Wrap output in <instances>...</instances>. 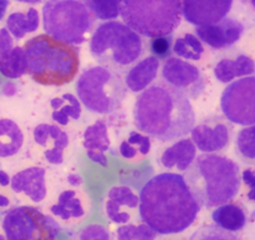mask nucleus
Masks as SVG:
<instances>
[{"label": "nucleus", "instance_id": "nucleus-22", "mask_svg": "<svg viewBox=\"0 0 255 240\" xmlns=\"http://www.w3.org/2000/svg\"><path fill=\"white\" fill-rule=\"evenodd\" d=\"M255 72V62L248 55L239 54L236 57L223 56L213 65V74L222 84H229L237 77L252 76Z\"/></svg>", "mask_w": 255, "mask_h": 240}, {"label": "nucleus", "instance_id": "nucleus-44", "mask_svg": "<svg viewBox=\"0 0 255 240\" xmlns=\"http://www.w3.org/2000/svg\"><path fill=\"white\" fill-rule=\"evenodd\" d=\"M251 5L253 6V9L255 10V0H251Z\"/></svg>", "mask_w": 255, "mask_h": 240}, {"label": "nucleus", "instance_id": "nucleus-11", "mask_svg": "<svg viewBox=\"0 0 255 240\" xmlns=\"http://www.w3.org/2000/svg\"><path fill=\"white\" fill-rule=\"evenodd\" d=\"M221 109L227 121L239 126L255 124V76L231 82L222 92Z\"/></svg>", "mask_w": 255, "mask_h": 240}, {"label": "nucleus", "instance_id": "nucleus-5", "mask_svg": "<svg viewBox=\"0 0 255 240\" xmlns=\"http://www.w3.org/2000/svg\"><path fill=\"white\" fill-rule=\"evenodd\" d=\"M146 50L139 34L121 21H105L95 29L90 40V54L100 66L125 75L142 59Z\"/></svg>", "mask_w": 255, "mask_h": 240}, {"label": "nucleus", "instance_id": "nucleus-39", "mask_svg": "<svg viewBox=\"0 0 255 240\" xmlns=\"http://www.w3.org/2000/svg\"><path fill=\"white\" fill-rule=\"evenodd\" d=\"M17 92V85L14 84L11 81L5 82L1 86V94L6 97H12L15 96V94Z\"/></svg>", "mask_w": 255, "mask_h": 240}, {"label": "nucleus", "instance_id": "nucleus-2", "mask_svg": "<svg viewBox=\"0 0 255 240\" xmlns=\"http://www.w3.org/2000/svg\"><path fill=\"white\" fill-rule=\"evenodd\" d=\"M133 120L139 132L157 141L171 142L191 133L196 112L186 95L157 79L137 96Z\"/></svg>", "mask_w": 255, "mask_h": 240}, {"label": "nucleus", "instance_id": "nucleus-32", "mask_svg": "<svg viewBox=\"0 0 255 240\" xmlns=\"http://www.w3.org/2000/svg\"><path fill=\"white\" fill-rule=\"evenodd\" d=\"M236 149L239 156L246 161H255V124L238 132Z\"/></svg>", "mask_w": 255, "mask_h": 240}, {"label": "nucleus", "instance_id": "nucleus-14", "mask_svg": "<svg viewBox=\"0 0 255 240\" xmlns=\"http://www.w3.org/2000/svg\"><path fill=\"white\" fill-rule=\"evenodd\" d=\"M46 208L59 224L76 226L84 222L90 214L91 201L82 189L67 187L52 199Z\"/></svg>", "mask_w": 255, "mask_h": 240}, {"label": "nucleus", "instance_id": "nucleus-26", "mask_svg": "<svg viewBox=\"0 0 255 240\" xmlns=\"http://www.w3.org/2000/svg\"><path fill=\"white\" fill-rule=\"evenodd\" d=\"M151 137L139 131H131L119 146V154L127 161H141L151 152Z\"/></svg>", "mask_w": 255, "mask_h": 240}, {"label": "nucleus", "instance_id": "nucleus-7", "mask_svg": "<svg viewBox=\"0 0 255 240\" xmlns=\"http://www.w3.org/2000/svg\"><path fill=\"white\" fill-rule=\"evenodd\" d=\"M75 89L82 106L96 115H110L117 111L127 95L122 75L100 65L82 70Z\"/></svg>", "mask_w": 255, "mask_h": 240}, {"label": "nucleus", "instance_id": "nucleus-13", "mask_svg": "<svg viewBox=\"0 0 255 240\" xmlns=\"http://www.w3.org/2000/svg\"><path fill=\"white\" fill-rule=\"evenodd\" d=\"M10 186L15 201L25 203L22 206L42 203L49 194L46 168L39 164L22 167L10 176Z\"/></svg>", "mask_w": 255, "mask_h": 240}, {"label": "nucleus", "instance_id": "nucleus-21", "mask_svg": "<svg viewBox=\"0 0 255 240\" xmlns=\"http://www.w3.org/2000/svg\"><path fill=\"white\" fill-rule=\"evenodd\" d=\"M161 62L153 55L142 57L125 74V85L131 92H142L157 80Z\"/></svg>", "mask_w": 255, "mask_h": 240}, {"label": "nucleus", "instance_id": "nucleus-4", "mask_svg": "<svg viewBox=\"0 0 255 240\" xmlns=\"http://www.w3.org/2000/svg\"><path fill=\"white\" fill-rule=\"evenodd\" d=\"M27 74L44 86L70 84L80 69L79 50L46 34L37 35L24 45Z\"/></svg>", "mask_w": 255, "mask_h": 240}, {"label": "nucleus", "instance_id": "nucleus-16", "mask_svg": "<svg viewBox=\"0 0 255 240\" xmlns=\"http://www.w3.org/2000/svg\"><path fill=\"white\" fill-rule=\"evenodd\" d=\"M105 214L115 224H129L139 217V196L128 186H115L107 192Z\"/></svg>", "mask_w": 255, "mask_h": 240}, {"label": "nucleus", "instance_id": "nucleus-28", "mask_svg": "<svg viewBox=\"0 0 255 240\" xmlns=\"http://www.w3.org/2000/svg\"><path fill=\"white\" fill-rule=\"evenodd\" d=\"M27 72L24 47L14 46L0 56V74L9 80H17Z\"/></svg>", "mask_w": 255, "mask_h": 240}, {"label": "nucleus", "instance_id": "nucleus-10", "mask_svg": "<svg viewBox=\"0 0 255 240\" xmlns=\"http://www.w3.org/2000/svg\"><path fill=\"white\" fill-rule=\"evenodd\" d=\"M70 149V136L57 124L40 123L34 127L27 153L39 166H61Z\"/></svg>", "mask_w": 255, "mask_h": 240}, {"label": "nucleus", "instance_id": "nucleus-35", "mask_svg": "<svg viewBox=\"0 0 255 240\" xmlns=\"http://www.w3.org/2000/svg\"><path fill=\"white\" fill-rule=\"evenodd\" d=\"M172 46L173 45H172L171 35L153 37L151 44H149V49H151L152 54L158 60H167L168 57H171Z\"/></svg>", "mask_w": 255, "mask_h": 240}, {"label": "nucleus", "instance_id": "nucleus-29", "mask_svg": "<svg viewBox=\"0 0 255 240\" xmlns=\"http://www.w3.org/2000/svg\"><path fill=\"white\" fill-rule=\"evenodd\" d=\"M172 51L177 57L186 61H201L206 54L203 42L191 32H186L177 37L172 46Z\"/></svg>", "mask_w": 255, "mask_h": 240}, {"label": "nucleus", "instance_id": "nucleus-34", "mask_svg": "<svg viewBox=\"0 0 255 240\" xmlns=\"http://www.w3.org/2000/svg\"><path fill=\"white\" fill-rule=\"evenodd\" d=\"M69 240H111V234L106 227L91 224L76 232Z\"/></svg>", "mask_w": 255, "mask_h": 240}, {"label": "nucleus", "instance_id": "nucleus-23", "mask_svg": "<svg viewBox=\"0 0 255 240\" xmlns=\"http://www.w3.org/2000/svg\"><path fill=\"white\" fill-rule=\"evenodd\" d=\"M50 115L55 124L67 127L82 116V105L75 95L62 94L50 100Z\"/></svg>", "mask_w": 255, "mask_h": 240}, {"label": "nucleus", "instance_id": "nucleus-1", "mask_svg": "<svg viewBox=\"0 0 255 240\" xmlns=\"http://www.w3.org/2000/svg\"><path fill=\"white\" fill-rule=\"evenodd\" d=\"M138 196L139 219L159 236L182 233L201 212L188 184L178 173L167 172L152 177Z\"/></svg>", "mask_w": 255, "mask_h": 240}, {"label": "nucleus", "instance_id": "nucleus-27", "mask_svg": "<svg viewBox=\"0 0 255 240\" xmlns=\"http://www.w3.org/2000/svg\"><path fill=\"white\" fill-rule=\"evenodd\" d=\"M212 219L217 227L232 233L241 231L247 222L243 209L233 203H226L217 207L212 213Z\"/></svg>", "mask_w": 255, "mask_h": 240}, {"label": "nucleus", "instance_id": "nucleus-19", "mask_svg": "<svg viewBox=\"0 0 255 240\" xmlns=\"http://www.w3.org/2000/svg\"><path fill=\"white\" fill-rule=\"evenodd\" d=\"M109 124L106 120H97L86 127L82 134V146L86 151L87 157L101 167H107L106 152L110 149Z\"/></svg>", "mask_w": 255, "mask_h": 240}, {"label": "nucleus", "instance_id": "nucleus-38", "mask_svg": "<svg viewBox=\"0 0 255 240\" xmlns=\"http://www.w3.org/2000/svg\"><path fill=\"white\" fill-rule=\"evenodd\" d=\"M242 181L244 182L247 187H249V191H255V171L252 168H247L241 174Z\"/></svg>", "mask_w": 255, "mask_h": 240}, {"label": "nucleus", "instance_id": "nucleus-41", "mask_svg": "<svg viewBox=\"0 0 255 240\" xmlns=\"http://www.w3.org/2000/svg\"><path fill=\"white\" fill-rule=\"evenodd\" d=\"M9 5H10V0H0V20L5 16Z\"/></svg>", "mask_w": 255, "mask_h": 240}, {"label": "nucleus", "instance_id": "nucleus-30", "mask_svg": "<svg viewBox=\"0 0 255 240\" xmlns=\"http://www.w3.org/2000/svg\"><path fill=\"white\" fill-rule=\"evenodd\" d=\"M95 19L111 21L120 16L121 0H82Z\"/></svg>", "mask_w": 255, "mask_h": 240}, {"label": "nucleus", "instance_id": "nucleus-36", "mask_svg": "<svg viewBox=\"0 0 255 240\" xmlns=\"http://www.w3.org/2000/svg\"><path fill=\"white\" fill-rule=\"evenodd\" d=\"M15 198L10 186V176L7 172L0 169V211L10 209Z\"/></svg>", "mask_w": 255, "mask_h": 240}, {"label": "nucleus", "instance_id": "nucleus-6", "mask_svg": "<svg viewBox=\"0 0 255 240\" xmlns=\"http://www.w3.org/2000/svg\"><path fill=\"white\" fill-rule=\"evenodd\" d=\"M120 15L141 36H167L181 25L182 0H121Z\"/></svg>", "mask_w": 255, "mask_h": 240}, {"label": "nucleus", "instance_id": "nucleus-31", "mask_svg": "<svg viewBox=\"0 0 255 240\" xmlns=\"http://www.w3.org/2000/svg\"><path fill=\"white\" fill-rule=\"evenodd\" d=\"M116 240H159V234L144 223H129L117 229Z\"/></svg>", "mask_w": 255, "mask_h": 240}, {"label": "nucleus", "instance_id": "nucleus-15", "mask_svg": "<svg viewBox=\"0 0 255 240\" xmlns=\"http://www.w3.org/2000/svg\"><path fill=\"white\" fill-rule=\"evenodd\" d=\"M231 124L223 117L211 116L198 124H194L191 131V139L202 153H218L224 151L231 143Z\"/></svg>", "mask_w": 255, "mask_h": 240}, {"label": "nucleus", "instance_id": "nucleus-12", "mask_svg": "<svg viewBox=\"0 0 255 240\" xmlns=\"http://www.w3.org/2000/svg\"><path fill=\"white\" fill-rule=\"evenodd\" d=\"M161 80L186 95L198 99L206 89V79L199 67L179 57H168L161 67Z\"/></svg>", "mask_w": 255, "mask_h": 240}, {"label": "nucleus", "instance_id": "nucleus-25", "mask_svg": "<svg viewBox=\"0 0 255 240\" xmlns=\"http://www.w3.org/2000/svg\"><path fill=\"white\" fill-rule=\"evenodd\" d=\"M39 25L40 15L35 7H29L25 11L10 12L5 21V27L16 40H21L25 35L36 31Z\"/></svg>", "mask_w": 255, "mask_h": 240}, {"label": "nucleus", "instance_id": "nucleus-17", "mask_svg": "<svg viewBox=\"0 0 255 240\" xmlns=\"http://www.w3.org/2000/svg\"><path fill=\"white\" fill-rule=\"evenodd\" d=\"M233 0H182V15L196 26L217 24L231 11Z\"/></svg>", "mask_w": 255, "mask_h": 240}, {"label": "nucleus", "instance_id": "nucleus-9", "mask_svg": "<svg viewBox=\"0 0 255 240\" xmlns=\"http://www.w3.org/2000/svg\"><path fill=\"white\" fill-rule=\"evenodd\" d=\"M6 240H56L60 224L34 206L7 209L1 221Z\"/></svg>", "mask_w": 255, "mask_h": 240}, {"label": "nucleus", "instance_id": "nucleus-20", "mask_svg": "<svg viewBox=\"0 0 255 240\" xmlns=\"http://www.w3.org/2000/svg\"><path fill=\"white\" fill-rule=\"evenodd\" d=\"M197 157V147L191 138H179L158 156V163L167 171L186 172Z\"/></svg>", "mask_w": 255, "mask_h": 240}, {"label": "nucleus", "instance_id": "nucleus-24", "mask_svg": "<svg viewBox=\"0 0 255 240\" xmlns=\"http://www.w3.org/2000/svg\"><path fill=\"white\" fill-rule=\"evenodd\" d=\"M25 143L21 127L11 119H0V159L7 161L20 153Z\"/></svg>", "mask_w": 255, "mask_h": 240}, {"label": "nucleus", "instance_id": "nucleus-42", "mask_svg": "<svg viewBox=\"0 0 255 240\" xmlns=\"http://www.w3.org/2000/svg\"><path fill=\"white\" fill-rule=\"evenodd\" d=\"M16 1L24 2V4L34 5V4H40V2H42V1H46V0H16Z\"/></svg>", "mask_w": 255, "mask_h": 240}, {"label": "nucleus", "instance_id": "nucleus-3", "mask_svg": "<svg viewBox=\"0 0 255 240\" xmlns=\"http://www.w3.org/2000/svg\"><path fill=\"white\" fill-rule=\"evenodd\" d=\"M199 206L214 208L228 203L241 189V168L233 159L218 153H202L184 172Z\"/></svg>", "mask_w": 255, "mask_h": 240}, {"label": "nucleus", "instance_id": "nucleus-40", "mask_svg": "<svg viewBox=\"0 0 255 240\" xmlns=\"http://www.w3.org/2000/svg\"><path fill=\"white\" fill-rule=\"evenodd\" d=\"M66 182L70 187H76V188H80V186H82V183H84V181H82V177L77 173L67 174Z\"/></svg>", "mask_w": 255, "mask_h": 240}, {"label": "nucleus", "instance_id": "nucleus-8", "mask_svg": "<svg viewBox=\"0 0 255 240\" xmlns=\"http://www.w3.org/2000/svg\"><path fill=\"white\" fill-rule=\"evenodd\" d=\"M95 20L82 0H46L42 6V26L46 35L71 46L86 41Z\"/></svg>", "mask_w": 255, "mask_h": 240}, {"label": "nucleus", "instance_id": "nucleus-37", "mask_svg": "<svg viewBox=\"0 0 255 240\" xmlns=\"http://www.w3.org/2000/svg\"><path fill=\"white\" fill-rule=\"evenodd\" d=\"M14 47V37L6 27H0V56Z\"/></svg>", "mask_w": 255, "mask_h": 240}, {"label": "nucleus", "instance_id": "nucleus-33", "mask_svg": "<svg viewBox=\"0 0 255 240\" xmlns=\"http://www.w3.org/2000/svg\"><path fill=\"white\" fill-rule=\"evenodd\" d=\"M189 240H239L232 232L224 231L217 226H204L197 229Z\"/></svg>", "mask_w": 255, "mask_h": 240}, {"label": "nucleus", "instance_id": "nucleus-18", "mask_svg": "<svg viewBox=\"0 0 255 240\" xmlns=\"http://www.w3.org/2000/svg\"><path fill=\"white\" fill-rule=\"evenodd\" d=\"M244 32V25L232 17H224L217 24L196 27V36L203 44L214 50H224L239 41Z\"/></svg>", "mask_w": 255, "mask_h": 240}, {"label": "nucleus", "instance_id": "nucleus-43", "mask_svg": "<svg viewBox=\"0 0 255 240\" xmlns=\"http://www.w3.org/2000/svg\"><path fill=\"white\" fill-rule=\"evenodd\" d=\"M0 240H6V238H5L4 231H2V228H1V226H0Z\"/></svg>", "mask_w": 255, "mask_h": 240}]
</instances>
